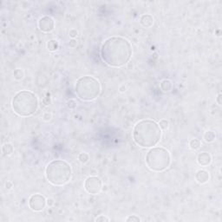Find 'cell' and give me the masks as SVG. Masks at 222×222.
<instances>
[{"label":"cell","instance_id":"1","mask_svg":"<svg viewBox=\"0 0 222 222\" xmlns=\"http://www.w3.org/2000/svg\"><path fill=\"white\" fill-rule=\"evenodd\" d=\"M133 54L131 43L124 37H111L101 47L103 61L112 68H120L130 62Z\"/></svg>","mask_w":222,"mask_h":222},{"label":"cell","instance_id":"2","mask_svg":"<svg viewBox=\"0 0 222 222\" xmlns=\"http://www.w3.org/2000/svg\"><path fill=\"white\" fill-rule=\"evenodd\" d=\"M162 132L158 123L153 120L145 119L138 122L133 129V140L137 146L151 148L161 139Z\"/></svg>","mask_w":222,"mask_h":222},{"label":"cell","instance_id":"3","mask_svg":"<svg viewBox=\"0 0 222 222\" xmlns=\"http://www.w3.org/2000/svg\"><path fill=\"white\" fill-rule=\"evenodd\" d=\"M12 107L14 113L19 116H31L38 109V99L33 92L22 90L13 96Z\"/></svg>","mask_w":222,"mask_h":222},{"label":"cell","instance_id":"4","mask_svg":"<svg viewBox=\"0 0 222 222\" xmlns=\"http://www.w3.org/2000/svg\"><path fill=\"white\" fill-rule=\"evenodd\" d=\"M45 176L50 184L61 187L67 184L70 180L72 169L70 165L65 160H52L46 166Z\"/></svg>","mask_w":222,"mask_h":222},{"label":"cell","instance_id":"5","mask_svg":"<svg viewBox=\"0 0 222 222\" xmlns=\"http://www.w3.org/2000/svg\"><path fill=\"white\" fill-rule=\"evenodd\" d=\"M75 92L82 101L90 102L99 96L101 93V84L96 78L91 76H84L76 81Z\"/></svg>","mask_w":222,"mask_h":222},{"label":"cell","instance_id":"6","mask_svg":"<svg viewBox=\"0 0 222 222\" xmlns=\"http://www.w3.org/2000/svg\"><path fill=\"white\" fill-rule=\"evenodd\" d=\"M145 162L149 170L153 172H162L170 166L171 155L166 148L154 147L148 151Z\"/></svg>","mask_w":222,"mask_h":222},{"label":"cell","instance_id":"7","mask_svg":"<svg viewBox=\"0 0 222 222\" xmlns=\"http://www.w3.org/2000/svg\"><path fill=\"white\" fill-rule=\"evenodd\" d=\"M103 187V182L102 180L97 176H89L88 177L84 182V189L87 193L96 195L98 194L102 191Z\"/></svg>","mask_w":222,"mask_h":222},{"label":"cell","instance_id":"8","mask_svg":"<svg viewBox=\"0 0 222 222\" xmlns=\"http://www.w3.org/2000/svg\"><path fill=\"white\" fill-rule=\"evenodd\" d=\"M47 204L45 197L40 193L32 194L29 199V207L34 212H41Z\"/></svg>","mask_w":222,"mask_h":222},{"label":"cell","instance_id":"9","mask_svg":"<svg viewBox=\"0 0 222 222\" xmlns=\"http://www.w3.org/2000/svg\"><path fill=\"white\" fill-rule=\"evenodd\" d=\"M37 25H38L39 30L42 32L49 33L51 31H53L55 23H54V20L52 18H50L49 16H44L38 20Z\"/></svg>","mask_w":222,"mask_h":222},{"label":"cell","instance_id":"10","mask_svg":"<svg viewBox=\"0 0 222 222\" xmlns=\"http://www.w3.org/2000/svg\"><path fill=\"white\" fill-rule=\"evenodd\" d=\"M197 161L199 165H200V166H208L210 163L212 162V156H211V154L209 153H207V152L200 153L198 155Z\"/></svg>","mask_w":222,"mask_h":222},{"label":"cell","instance_id":"11","mask_svg":"<svg viewBox=\"0 0 222 222\" xmlns=\"http://www.w3.org/2000/svg\"><path fill=\"white\" fill-rule=\"evenodd\" d=\"M209 173L206 170H199L196 172L195 179L200 184H205L209 180Z\"/></svg>","mask_w":222,"mask_h":222},{"label":"cell","instance_id":"12","mask_svg":"<svg viewBox=\"0 0 222 222\" xmlns=\"http://www.w3.org/2000/svg\"><path fill=\"white\" fill-rule=\"evenodd\" d=\"M140 24L144 28H150L154 25V18L149 14H144L140 18Z\"/></svg>","mask_w":222,"mask_h":222},{"label":"cell","instance_id":"13","mask_svg":"<svg viewBox=\"0 0 222 222\" xmlns=\"http://www.w3.org/2000/svg\"><path fill=\"white\" fill-rule=\"evenodd\" d=\"M160 89L163 91V92H168L172 89L173 88V83L170 80H167V79H165V80L161 81L160 84Z\"/></svg>","mask_w":222,"mask_h":222},{"label":"cell","instance_id":"14","mask_svg":"<svg viewBox=\"0 0 222 222\" xmlns=\"http://www.w3.org/2000/svg\"><path fill=\"white\" fill-rule=\"evenodd\" d=\"M215 133L214 131H211V130H208L207 131L205 134H204V140L205 142L209 143V142H214L215 140Z\"/></svg>","mask_w":222,"mask_h":222},{"label":"cell","instance_id":"15","mask_svg":"<svg viewBox=\"0 0 222 222\" xmlns=\"http://www.w3.org/2000/svg\"><path fill=\"white\" fill-rule=\"evenodd\" d=\"M13 150H14V148H13L12 144V143H5L3 148H2V151L5 155H10L13 153Z\"/></svg>","mask_w":222,"mask_h":222},{"label":"cell","instance_id":"16","mask_svg":"<svg viewBox=\"0 0 222 222\" xmlns=\"http://www.w3.org/2000/svg\"><path fill=\"white\" fill-rule=\"evenodd\" d=\"M47 48L49 51H56L59 48V43L56 40H49L47 43Z\"/></svg>","mask_w":222,"mask_h":222},{"label":"cell","instance_id":"17","mask_svg":"<svg viewBox=\"0 0 222 222\" xmlns=\"http://www.w3.org/2000/svg\"><path fill=\"white\" fill-rule=\"evenodd\" d=\"M201 144H200V141L198 140V139H193L189 142V147L193 150H197L200 148Z\"/></svg>","mask_w":222,"mask_h":222},{"label":"cell","instance_id":"18","mask_svg":"<svg viewBox=\"0 0 222 222\" xmlns=\"http://www.w3.org/2000/svg\"><path fill=\"white\" fill-rule=\"evenodd\" d=\"M13 76H14V78H15L16 80H21V79H23V77H24L25 74H24L23 69H17L14 70Z\"/></svg>","mask_w":222,"mask_h":222},{"label":"cell","instance_id":"19","mask_svg":"<svg viewBox=\"0 0 222 222\" xmlns=\"http://www.w3.org/2000/svg\"><path fill=\"white\" fill-rule=\"evenodd\" d=\"M78 160H79V161H80L81 163L85 164V163L88 162L89 160V154H87V153H81V154L78 155Z\"/></svg>","mask_w":222,"mask_h":222},{"label":"cell","instance_id":"20","mask_svg":"<svg viewBox=\"0 0 222 222\" xmlns=\"http://www.w3.org/2000/svg\"><path fill=\"white\" fill-rule=\"evenodd\" d=\"M158 125H159V127H160L161 130H166L168 129L169 123H168V121L166 120V119H161V120H160Z\"/></svg>","mask_w":222,"mask_h":222},{"label":"cell","instance_id":"21","mask_svg":"<svg viewBox=\"0 0 222 222\" xmlns=\"http://www.w3.org/2000/svg\"><path fill=\"white\" fill-rule=\"evenodd\" d=\"M76 106H77V103H76V102L73 100V99H70V100H69L68 102H67V107H68V109H74L76 108Z\"/></svg>","mask_w":222,"mask_h":222},{"label":"cell","instance_id":"22","mask_svg":"<svg viewBox=\"0 0 222 222\" xmlns=\"http://www.w3.org/2000/svg\"><path fill=\"white\" fill-rule=\"evenodd\" d=\"M127 222H130V221H132V222H140L142 220L139 218V217H137L136 215H130L129 216L126 220H125Z\"/></svg>","mask_w":222,"mask_h":222},{"label":"cell","instance_id":"23","mask_svg":"<svg viewBox=\"0 0 222 222\" xmlns=\"http://www.w3.org/2000/svg\"><path fill=\"white\" fill-rule=\"evenodd\" d=\"M69 37H71V39H75L76 37H77V35H78V32L76 30H75V29H72V30H70L69 32Z\"/></svg>","mask_w":222,"mask_h":222},{"label":"cell","instance_id":"24","mask_svg":"<svg viewBox=\"0 0 222 222\" xmlns=\"http://www.w3.org/2000/svg\"><path fill=\"white\" fill-rule=\"evenodd\" d=\"M95 220H96V221H109V219L104 215H100L99 217H97Z\"/></svg>","mask_w":222,"mask_h":222},{"label":"cell","instance_id":"25","mask_svg":"<svg viewBox=\"0 0 222 222\" xmlns=\"http://www.w3.org/2000/svg\"><path fill=\"white\" fill-rule=\"evenodd\" d=\"M76 45H77V41H76V39H71V40L69 41V46L70 48H76Z\"/></svg>","mask_w":222,"mask_h":222},{"label":"cell","instance_id":"26","mask_svg":"<svg viewBox=\"0 0 222 222\" xmlns=\"http://www.w3.org/2000/svg\"><path fill=\"white\" fill-rule=\"evenodd\" d=\"M51 117H52V116H51V114H49V113H45L43 116V120H44V121H46V122H49V121H50Z\"/></svg>","mask_w":222,"mask_h":222},{"label":"cell","instance_id":"27","mask_svg":"<svg viewBox=\"0 0 222 222\" xmlns=\"http://www.w3.org/2000/svg\"><path fill=\"white\" fill-rule=\"evenodd\" d=\"M221 98H222V95L221 94H219V95H218V96H217V99H216V102L218 103V104L220 105V106L222 103Z\"/></svg>","mask_w":222,"mask_h":222},{"label":"cell","instance_id":"28","mask_svg":"<svg viewBox=\"0 0 222 222\" xmlns=\"http://www.w3.org/2000/svg\"><path fill=\"white\" fill-rule=\"evenodd\" d=\"M54 203H55V201H54V200H53V199H48V200H47V205H48L49 207L53 206Z\"/></svg>","mask_w":222,"mask_h":222},{"label":"cell","instance_id":"29","mask_svg":"<svg viewBox=\"0 0 222 222\" xmlns=\"http://www.w3.org/2000/svg\"><path fill=\"white\" fill-rule=\"evenodd\" d=\"M5 187H6V189H12V187H13V184L12 181H7L6 184H5Z\"/></svg>","mask_w":222,"mask_h":222},{"label":"cell","instance_id":"30","mask_svg":"<svg viewBox=\"0 0 222 222\" xmlns=\"http://www.w3.org/2000/svg\"><path fill=\"white\" fill-rule=\"evenodd\" d=\"M119 90H120V92H124V91H126V87H125V85H122V86H120V88H119Z\"/></svg>","mask_w":222,"mask_h":222}]
</instances>
